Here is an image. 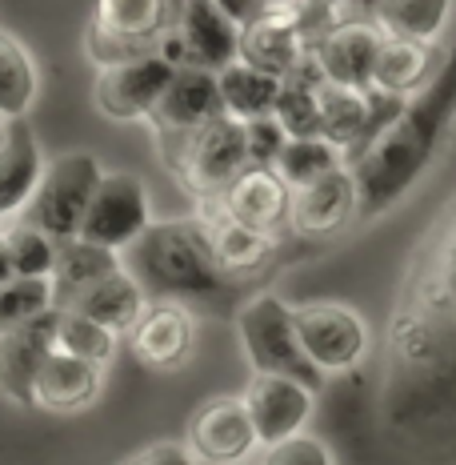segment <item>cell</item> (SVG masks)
Wrapping results in <instances>:
<instances>
[{
	"mask_svg": "<svg viewBox=\"0 0 456 465\" xmlns=\"http://www.w3.org/2000/svg\"><path fill=\"white\" fill-rule=\"evenodd\" d=\"M384 421L456 438V205L404 265L384 329Z\"/></svg>",
	"mask_w": 456,
	"mask_h": 465,
	"instance_id": "6da1fadb",
	"label": "cell"
},
{
	"mask_svg": "<svg viewBox=\"0 0 456 465\" xmlns=\"http://www.w3.org/2000/svg\"><path fill=\"white\" fill-rule=\"evenodd\" d=\"M452 121H456V45L444 53L432 81L421 93L404 96V104L373 133V141L356 157L344 161V169L353 173L356 185V217L373 221L384 209H393L424 177V169L432 164L444 137H449Z\"/></svg>",
	"mask_w": 456,
	"mask_h": 465,
	"instance_id": "7a4b0ae2",
	"label": "cell"
},
{
	"mask_svg": "<svg viewBox=\"0 0 456 465\" xmlns=\"http://www.w3.org/2000/svg\"><path fill=\"white\" fill-rule=\"evenodd\" d=\"M121 269L149 302H200L225 293L232 281L212 261L205 225L197 217L149 221L132 245L121 249Z\"/></svg>",
	"mask_w": 456,
	"mask_h": 465,
	"instance_id": "3957f363",
	"label": "cell"
},
{
	"mask_svg": "<svg viewBox=\"0 0 456 465\" xmlns=\"http://www.w3.org/2000/svg\"><path fill=\"white\" fill-rule=\"evenodd\" d=\"M180 5L184 0H96L84 28V53L101 69L157 53L160 36L177 28Z\"/></svg>",
	"mask_w": 456,
	"mask_h": 465,
	"instance_id": "277c9868",
	"label": "cell"
},
{
	"mask_svg": "<svg viewBox=\"0 0 456 465\" xmlns=\"http://www.w3.org/2000/svg\"><path fill=\"white\" fill-rule=\"evenodd\" d=\"M160 161L184 189L200 201H217L220 193L232 185L240 169H248L245 157V129L240 121H232L228 113L212 116L200 129H192L189 137L172 141L160 149Z\"/></svg>",
	"mask_w": 456,
	"mask_h": 465,
	"instance_id": "5b68a950",
	"label": "cell"
},
{
	"mask_svg": "<svg viewBox=\"0 0 456 465\" xmlns=\"http://www.w3.org/2000/svg\"><path fill=\"white\" fill-rule=\"evenodd\" d=\"M237 337H240V349H245L252 373L288 377V381L305 385L308 393H320L325 377L300 353L296 329H293V305L280 302L277 293H257L240 305Z\"/></svg>",
	"mask_w": 456,
	"mask_h": 465,
	"instance_id": "8992f818",
	"label": "cell"
},
{
	"mask_svg": "<svg viewBox=\"0 0 456 465\" xmlns=\"http://www.w3.org/2000/svg\"><path fill=\"white\" fill-rule=\"evenodd\" d=\"M101 161L84 149H73V153H61V157L44 161L41 169V181H36L33 197L24 205V217L28 225H36L41 232H48L53 241H69L76 237L81 229V217L89 209V197L101 181Z\"/></svg>",
	"mask_w": 456,
	"mask_h": 465,
	"instance_id": "52a82bcc",
	"label": "cell"
},
{
	"mask_svg": "<svg viewBox=\"0 0 456 465\" xmlns=\"http://www.w3.org/2000/svg\"><path fill=\"white\" fill-rule=\"evenodd\" d=\"M293 329L300 353L313 361L320 377L353 373L368 353V325L353 305H336V302L293 305Z\"/></svg>",
	"mask_w": 456,
	"mask_h": 465,
	"instance_id": "ba28073f",
	"label": "cell"
},
{
	"mask_svg": "<svg viewBox=\"0 0 456 465\" xmlns=\"http://www.w3.org/2000/svg\"><path fill=\"white\" fill-rule=\"evenodd\" d=\"M240 28L220 13L212 0H184L177 28L160 36L157 56L172 69H205L220 73L237 61Z\"/></svg>",
	"mask_w": 456,
	"mask_h": 465,
	"instance_id": "9c48e42d",
	"label": "cell"
},
{
	"mask_svg": "<svg viewBox=\"0 0 456 465\" xmlns=\"http://www.w3.org/2000/svg\"><path fill=\"white\" fill-rule=\"evenodd\" d=\"M149 221H152L149 189H144V181L137 173H101L76 237L89 241V245L121 253L124 245H132V241L141 237Z\"/></svg>",
	"mask_w": 456,
	"mask_h": 465,
	"instance_id": "30bf717a",
	"label": "cell"
},
{
	"mask_svg": "<svg viewBox=\"0 0 456 465\" xmlns=\"http://www.w3.org/2000/svg\"><path fill=\"white\" fill-rule=\"evenodd\" d=\"M172 64H164L157 53L137 56V61H121L96 73L92 101L96 113L109 121H144L152 113V104L160 101V93L172 81Z\"/></svg>",
	"mask_w": 456,
	"mask_h": 465,
	"instance_id": "8fae6325",
	"label": "cell"
},
{
	"mask_svg": "<svg viewBox=\"0 0 456 465\" xmlns=\"http://www.w3.org/2000/svg\"><path fill=\"white\" fill-rule=\"evenodd\" d=\"M225 113L220 104V89H217V73L205 69H177L169 81V89L160 93V101L152 104V113L144 121L152 124V137H157V149L164 144L189 137L192 129H200L205 121Z\"/></svg>",
	"mask_w": 456,
	"mask_h": 465,
	"instance_id": "7c38bea8",
	"label": "cell"
},
{
	"mask_svg": "<svg viewBox=\"0 0 456 465\" xmlns=\"http://www.w3.org/2000/svg\"><path fill=\"white\" fill-rule=\"evenodd\" d=\"M129 345L141 365L172 373L189 365L192 349H197V317L180 302H149L137 325L129 329Z\"/></svg>",
	"mask_w": 456,
	"mask_h": 465,
	"instance_id": "4fadbf2b",
	"label": "cell"
},
{
	"mask_svg": "<svg viewBox=\"0 0 456 465\" xmlns=\"http://www.w3.org/2000/svg\"><path fill=\"white\" fill-rule=\"evenodd\" d=\"M240 401H245L257 445H277V441L293 438V433H305V421L313 418L316 393H308L305 385L288 381V377L252 373Z\"/></svg>",
	"mask_w": 456,
	"mask_h": 465,
	"instance_id": "5bb4252c",
	"label": "cell"
},
{
	"mask_svg": "<svg viewBox=\"0 0 456 465\" xmlns=\"http://www.w3.org/2000/svg\"><path fill=\"white\" fill-rule=\"evenodd\" d=\"M189 453L209 465H240L257 450V433L240 397H209L189 418Z\"/></svg>",
	"mask_w": 456,
	"mask_h": 465,
	"instance_id": "9a60e30c",
	"label": "cell"
},
{
	"mask_svg": "<svg viewBox=\"0 0 456 465\" xmlns=\"http://www.w3.org/2000/svg\"><path fill=\"white\" fill-rule=\"evenodd\" d=\"M356 217V185L344 164L288 193V221L305 237H328Z\"/></svg>",
	"mask_w": 456,
	"mask_h": 465,
	"instance_id": "2e32d148",
	"label": "cell"
},
{
	"mask_svg": "<svg viewBox=\"0 0 456 465\" xmlns=\"http://www.w3.org/2000/svg\"><path fill=\"white\" fill-rule=\"evenodd\" d=\"M53 325L56 309H44L33 322L0 333V397H8L13 405L33 410V381L44 357L53 353Z\"/></svg>",
	"mask_w": 456,
	"mask_h": 465,
	"instance_id": "e0dca14e",
	"label": "cell"
},
{
	"mask_svg": "<svg viewBox=\"0 0 456 465\" xmlns=\"http://www.w3.org/2000/svg\"><path fill=\"white\" fill-rule=\"evenodd\" d=\"M288 189L285 181L277 177L273 169H240L232 177V185L217 197V205L228 213L237 225H245L252 232H265V237H277V229L288 221Z\"/></svg>",
	"mask_w": 456,
	"mask_h": 465,
	"instance_id": "ac0fdd59",
	"label": "cell"
},
{
	"mask_svg": "<svg viewBox=\"0 0 456 465\" xmlns=\"http://www.w3.org/2000/svg\"><path fill=\"white\" fill-rule=\"evenodd\" d=\"M197 221L205 225L212 261H217L220 273H225L228 281L260 273V269L273 261V237L237 225V221H232L228 213L217 205V201H200V205H197Z\"/></svg>",
	"mask_w": 456,
	"mask_h": 465,
	"instance_id": "d6986e66",
	"label": "cell"
},
{
	"mask_svg": "<svg viewBox=\"0 0 456 465\" xmlns=\"http://www.w3.org/2000/svg\"><path fill=\"white\" fill-rule=\"evenodd\" d=\"M381 33L368 21H348L341 28L313 45V61L328 84H344V89H368L373 84V64Z\"/></svg>",
	"mask_w": 456,
	"mask_h": 465,
	"instance_id": "ffe728a7",
	"label": "cell"
},
{
	"mask_svg": "<svg viewBox=\"0 0 456 465\" xmlns=\"http://www.w3.org/2000/svg\"><path fill=\"white\" fill-rule=\"evenodd\" d=\"M101 397V370L69 353H48L33 381V410L44 413H81Z\"/></svg>",
	"mask_w": 456,
	"mask_h": 465,
	"instance_id": "44dd1931",
	"label": "cell"
},
{
	"mask_svg": "<svg viewBox=\"0 0 456 465\" xmlns=\"http://www.w3.org/2000/svg\"><path fill=\"white\" fill-rule=\"evenodd\" d=\"M305 56H308V48L296 36V28L268 5H265V13H260L257 21H248L245 28H240L237 61H245V64H252V69L277 76V81L293 73Z\"/></svg>",
	"mask_w": 456,
	"mask_h": 465,
	"instance_id": "7402d4cb",
	"label": "cell"
},
{
	"mask_svg": "<svg viewBox=\"0 0 456 465\" xmlns=\"http://www.w3.org/2000/svg\"><path fill=\"white\" fill-rule=\"evenodd\" d=\"M44 169V153L28 121H5L0 137V221L28 205Z\"/></svg>",
	"mask_w": 456,
	"mask_h": 465,
	"instance_id": "603a6c76",
	"label": "cell"
},
{
	"mask_svg": "<svg viewBox=\"0 0 456 465\" xmlns=\"http://www.w3.org/2000/svg\"><path fill=\"white\" fill-rule=\"evenodd\" d=\"M144 305H149V297L141 293L137 281L124 273V269H112V273H104L101 281L84 285L76 297H69L61 309L89 317V322L104 325L109 333L121 337V333H129V329L137 325V317L144 313Z\"/></svg>",
	"mask_w": 456,
	"mask_h": 465,
	"instance_id": "cb8c5ba5",
	"label": "cell"
},
{
	"mask_svg": "<svg viewBox=\"0 0 456 465\" xmlns=\"http://www.w3.org/2000/svg\"><path fill=\"white\" fill-rule=\"evenodd\" d=\"M444 56L432 45H416V41H384L376 48V64H373V89H381L388 96H412L432 81V73L441 69Z\"/></svg>",
	"mask_w": 456,
	"mask_h": 465,
	"instance_id": "d4e9b609",
	"label": "cell"
},
{
	"mask_svg": "<svg viewBox=\"0 0 456 465\" xmlns=\"http://www.w3.org/2000/svg\"><path fill=\"white\" fill-rule=\"evenodd\" d=\"M456 0H376L368 8V25L384 41H416L432 45L444 33Z\"/></svg>",
	"mask_w": 456,
	"mask_h": 465,
	"instance_id": "484cf974",
	"label": "cell"
},
{
	"mask_svg": "<svg viewBox=\"0 0 456 465\" xmlns=\"http://www.w3.org/2000/svg\"><path fill=\"white\" fill-rule=\"evenodd\" d=\"M320 81H325V76H320L313 53H308L288 76H280L273 121L285 129L288 141H313V137H320V124H316V89H320Z\"/></svg>",
	"mask_w": 456,
	"mask_h": 465,
	"instance_id": "4316f807",
	"label": "cell"
},
{
	"mask_svg": "<svg viewBox=\"0 0 456 465\" xmlns=\"http://www.w3.org/2000/svg\"><path fill=\"white\" fill-rule=\"evenodd\" d=\"M121 269V253L112 249H101V245H89L81 237H69V241H56V257H53V309H61L69 297H76L84 285L101 281L104 273Z\"/></svg>",
	"mask_w": 456,
	"mask_h": 465,
	"instance_id": "83f0119b",
	"label": "cell"
},
{
	"mask_svg": "<svg viewBox=\"0 0 456 465\" xmlns=\"http://www.w3.org/2000/svg\"><path fill=\"white\" fill-rule=\"evenodd\" d=\"M217 89H220V104H225L232 121H257V116H273L280 81L252 69L245 61H232L217 73Z\"/></svg>",
	"mask_w": 456,
	"mask_h": 465,
	"instance_id": "f1b7e54d",
	"label": "cell"
},
{
	"mask_svg": "<svg viewBox=\"0 0 456 465\" xmlns=\"http://www.w3.org/2000/svg\"><path fill=\"white\" fill-rule=\"evenodd\" d=\"M36 89H41V76H36L33 53L0 28V121H24Z\"/></svg>",
	"mask_w": 456,
	"mask_h": 465,
	"instance_id": "f546056e",
	"label": "cell"
},
{
	"mask_svg": "<svg viewBox=\"0 0 456 465\" xmlns=\"http://www.w3.org/2000/svg\"><path fill=\"white\" fill-rule=\"evenodd\" d=\"M53 349L56 353H69L84 365H104L116 357V333H109L104 325L89 322L81 313H69V309H56V325H53Z\"/></svg>",
	"mask_w": 456,
	"mask_h": 465,
	"instance_id": "4dcf8cb0",
	"label": "cell"
},
{
	"mask_svg": "<svg viewBox=\"0 0 456 465\" xmlns=\"http://www.w3.org/2000/svg\"><path fill=\"white\" fill-rule=\"evenodd\" d=\"M5 232V249H8V265H13V277H48L53 273V257H56V241L41 232L28 221H16V225L0 229Z\"/></svg>",
	"mask_w": 456,
	"mask_h": 465,
	"instance_id": "1f68e13d",
	"label": "cell"
},
{
	"mask_svg": "<svg viewBox=\"0 0 456 465\" xmlns=\"http://www.w3.org/2000/svg\"><path fill=\"white\" fill-rule=\"evenodd\" d=\"M336 164H341V153H336L333 144H325L320 137H313V141H285L280 157L273 161V173L288 189H296V185L316 181L320 173L336 169Z\"/></svg>",
	"mask_w": 456,
	"mask_h": 465,
	"instance_id": "d6a6232c",
	"label": "cell"
},
{
	"mask_svg": "<svg viewBox=\"0 0 456 465\" xmlns=\"http://www.w3.org/2000/svg\"><path fill=\"white\" fill-rule=\"evenodd\" d=\"M53 309V281L48 277H13L0 285V333L13 325H24Z\"/></svg>",
	"mask_w": 456,
	"mask_h": 465,
	"instance_id": "836d02e7",
	"label": "cell"
},
{
	"mask_svg": "<svg viewBox=\"0 0 456 465\" xmlns=\"http://www.w3.org/2000/svg\"><path fill=\"white\" fill-rule=\"evenodd\" d=\"M240 129H245V157L248 164H257V169H273V161L280 157V149H285V129L273 121V116H257V121H240Z\"/></svg>",
	"mask_w": 456,
	"mask_h": 465,
	"instance_id": "e575fe53",
	"label": "cell"
},
{
	"mask_svg": "<svg viewBox=\"0 0 456 465\" xmlns=\"http://www.w3.org/2000/svg\"><path fill=\"white\" fill-rule=\"evenodd\" d=\"M260 465H336L328 445L320 438H308V433H293V438L277 441L265 450Z\"/></svg>",
	"mask_w": 456,
	"mask_h": 465,
	"instance_id": "d590c367",
	"label": "cell"
},
{
	"mask_svg": "<svg viewBox=\"0 0 456 465\" xmlns=\"http://www.w3.org/2000/svg\"><path fill=\"white\" fill-rule=\"evenodd\" d=\"M121 465H197V458L189 453V445L180 441H152L144 450L129 453Z\"/></svg>",
	"mask_w": 456,
	"mask_h": 465,
	"instance_id": "8d00e7d4",
	"label": "cell"
},
{
	"mask_svg": "<svg viewBox=\"0 0 456 465\" xmlns=\"http://www.w3.org/2000/svg\"><path fill=\"white\" fill-rule=\"evenodd\" d=\"M13 281V265H8V249H5V232H0V285Z\"/></svg>",
	"mask_w": 456,
	"mask_h": 465,
	"instance_id": "74e56055",
	"label": "cell"
},
{
	"mask_svg": "<svg viewBox=\"0 0 456 465\" xmlns=\"http://www.w3.org/2000/svg\"><path fill=\"white\" fill-rule=\"evenodd\" d=\"M0 137H5V121H0Z\"/></svg>",
	"mask_w": 456,
	"mask_h": 465,
	"instance_id": "f35d334b",
	"label": "cell"
}]
</instances>
